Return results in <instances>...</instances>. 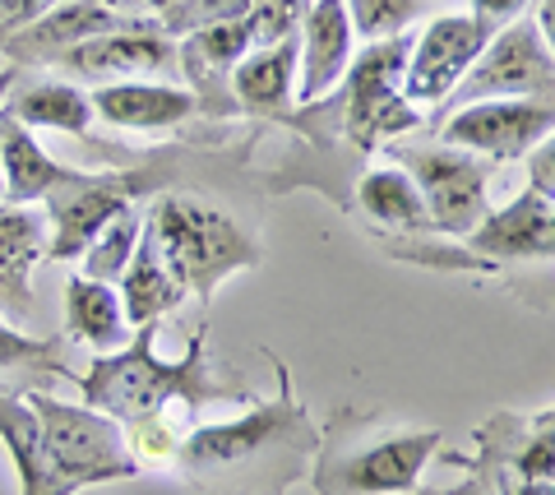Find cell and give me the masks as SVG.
I'll return each instance as SVG.
<instances>
[{"label": "cell", "mask_w": 555, "mask_h": 495, "mask_svg": "<svg viewBox=\"0 0 555 495\" xmlns=\"http://www.w3.org/2000/svg\"><path fill=\"white\" fill-rule=\"evenodd\" d=\"M278 399H255L236 421H208L185 435L177 454L181 482L195 495H287L306 482L320 454V431L292 389L287 362H278Z\"/></svg>", "instance_id": "6da1fadb"}, {"label": "cell", "mask_w": 555, "mask_h": 495, "mask_svg": "<svg viewBox=\"0 0 555 495\" xmlns=\"http://www.w3.org/2000/svg\"><path fill=\"white\" fill-rule=\"evenodd\" d=\"M69 380L79 385L83 403L102 407V413L116 417L120 426L167 413V407L195 413L204 403H246V407L255 403L246 385H232L214 370L204 324L190 334V343L177 362H163L158 356V324H139L126 348L93 356V366L69 370Z\"/></svg>", "instance_id": "7a4b0ae2"}, {"label": "cell", "mask_w": 555, "mask_h": 495, "mask_svg": "<svg viewBox=\"0 0 555 495\" xmlns=\"http://www.w3.org/2000/svg\"><path fill=\"white\" fill-rule=\"evenodd\" d=\"M436 450L440 431L343 407L320 435L310 477L320 495H412Z\"/></svg>", "instance_id": "3957f363"}, {"label": "cell", "mask_w": 555, "mask_h": 495, "mask_svg": "<svg viewBox=\"0 0 555 495\" xmlns=\"http://www.w3.org/2000/svg\"><path fill=\"white\" fill-rule=\"evenodd\" d=\"M149 236L158 242L167 269L181 278L185 297H199L204 311L214 292L241 269H255L264 260L255 227H246L236 213L218 209L199 195L171 191L158 195L149 209Z\"/></svg>", "instance_id": "277c9868"}, {"label": "cell", "mask_w": 555, "mask_h": 495, "mask_svg": "<svg viewBox=\"0 0 555 495\" xmlns=\"http://www.w3.org/2000/svg\"><path fill=\"white\" fill-rule=\"evenodd\" d=\"M24 399L38 413L42 445L51 454V464H56L61 482L69 486V495L83 486H102V482H126V477L139 472L126 445V426L107 417L102 407L65 403L56 394H42V389H33Z\"/></svg>", "instance_id": "5b68a950"}, {"label": "cell", "mask_w": 555, "mask_h": 495, "mask_svg": "<svg viewBox=\"0 0 555 495\" xmlns=\"http://www.w3.org/2000/svg\"><path fill=\"white\" fill-rule=\"evenodd\" d=\"M389 158L398 167H408V177L422 185V199L430 209V227L444 232V236H463L473 232L486 213H491V167L467 148L454 144H440L430 134L426 144H403V140H389Z\"/></svg>", "instance_id": "8992f818"}, {"label": "cell", "mask_w": 555, "mask_h": 495, "mask_svg": "<svg viewBox=\"0 0 555 495\" xmlns=\"http://www.w3.org/2000/svg\"><path fill=\"white\" fill-rule=\"evenodd\" d=\"M555 130V107L532 97H481L463 102V107L440 112L436 126H426V134H436L440 144H454L477 153L486 162H518Z\"/></svg>", "instance_id": "52a82bcc"}, {"label": "cell", "mask_w": 555, "mask_h": 495, "mask_svg": "<svg viewBox=\"0 0 555 495\" xmlns=\"http://www.w3.org/2000/svg\"><path fill=\"white\" fill-rule=\"evenodd\" d=\"M481 97H532V102L555 107V56L546 51L532 19L500 28L495 38L481 47L473 70L463 75V83L449 93L440 112L463 107V102H481Z\"/></svg>", "instance_id": "ba28073f"}, {"label": "cell", "mask_w": 555, "mask_h": 495, "mask_svg": "<svg viewBox=\"0 0 555 495\" xmlns=\"http://www.w3.org/2000/svg\"><path fill=\"white\" fill-rule=\"evenodd\" d=\"M56 70L75 75V83H120V79H171L181 75L177 61V38H167L158 14H139V19L120 24L102 38H89L79 47H69L56 61Z\"/></svg>", "instance_id": "9c48e42d"}, {"label": "cell", "mask_w": 555, "mask_h": 495, "mask_svg": "<svg viewBox=\"0 0 555 495\" xmlns=\"http://www.w3.org/2000/svg\"><path fill=\"white\" fill-rule=\"evenodd\" d=\"M149 191V172H83L79 181L56 185L42 204H47V223H51V242H47V260L69 264L79 260L89 242L112 223L120 209Z\"/></svg>", "instance_id": "30bf717a"}, {"label": "cell", "mask_w": 555, "mask_h": 495, "mask_svg": "<svg viewBox=\"0 0 555 495\" xmlns=\"http://www.w3.org/2000/svg\"><path fill=\"white\" fill-rule=\"evenodd\" d=\"M491 42L481 32V24L463 10L436 14L422 32H412L408 65H403V97L412 107H444L449 93L463 83V75L473 70V61L481 56V47Z\"/></svg>", "instance_id": "8fae6325"}, {"label": "cell", "mask_w": 555, "mask_h": 495, "mask_svg": "<svg viewBox=\"0 0 555 495\" xmlns=\"http://www.w3.org/2000/svg\"><path fill=\"white\" fill-rule=\"evenodd\" d=\"M357 61V28L343 0H310L297 32V107L334 97Z\"/></svg>", "instance_id": "7c38bea8"}, {"label": "cell", "mask_w": 555, "mask_h": 495, "mask_svg": "<svg viewBox=\"0 0 555 495\" xmlns=\"http://www.w3.org/2000/svg\"><path fill=\"white\" fill-rule=\"evenodd\" d=\"M139 19V14H120L112 5H98V0H56L47 14H38L33 24L14 28L0 38V51L10 56V65H56L69 47L102 38L120 24Z\"/></svg>", "instance_id": "4fadbf2b"}, {"label": "cell", "mask_w": 555, "mask_h": 495, "mask_svg": "<svg viewBox=\"0 0 555 495\" xmlns=\"http://www.w3.org/2000/svg\"><path fill=\"white\" fill-rule=\"evenodd\" d=\"M98 121L130 134H167L199 112V97L177 79H120L89 89Z\"/></svg>", "instance_id": "5bb4252c"}, {"label": "cell", "mask_w": 555, "mask_h": 495, "mask_svg": "<svg viewBox=\"0 0 555 495\" xmlns=\"http://www.w3.org/2000/svg\"><path fill=\"white\" fill-rule=\"evenodd\" d=\"M467 250L486 264L505 260H555V204L537 191H524L505 209H491L463 236Z\"/></svg>", "instance_id": "9a60e30c"}, {"label": "cell", "mask_w": 555, "mask_h": 495, "mask_svg": "<svg viewBox=\"0 0 555 495\" xmlns=\"http://www.w3.org/2000/svg\"><path fill=\"white\" fill-rule=\"evenodd\" d=\"M0 172H5V199L14 204H42L56 185L83 177V167H65L38 144V134L20 126L0 107Z\"/></svg>", "instance_id": "2e32d148"}, {"label": "cell", "mask_w": 555, "mask_h": 495, "mask_svg": "<svg viewBox=\"0 0 555 495\" xmlns=\"http://www.w3.org/2000/svg\"><path fill=\"white\" fill-rule=\"evenodd\" d=\"M130 320L126 305H120V292L112 283H98L89 273H69L65 283V338L79 348L116 352L130 343Z\"/></svg>", "instance_id": "e0dca14e"}, {"label": "cell", "mask_w": 555, "mask_h": 495, "mask_svg": "<svg viewBox=\"0 0 555 495\" xmlns=\"http://www.w3.org/2000/svg\"><path fill=\"white\" fill-rule=\"evenodd\" d=\"M232 97L250 116H287L297 102V38L250 47L232 70Z\"/></svg>", "instance_id": "ac0fdd59"}, {"label": "cell", "mask_w": 555, "mask_h": 495, "mask_svg": "<svg viewBox=\"0 0 555 495\" xmlns=\"http://www.w3.org/2000/svg\"><path fill=\"white\" fill-rule=\"evenodd\" d=\"M357 209L366 223L385 227V232H408V236H426L430 227V209L422 199V185L408 177V167H398L393 158L375 162L361 172L357 181Z\"/></svg>", "instance_id": "d6986e66"}, {"label": "cell", "mask_w": 555, "mask_h": 495, "mask_svg": "<svg viewBox=\"0 0 555 495\" xmlns=\"http://www.w3.org/2000/svg\"><path fill=\"white\" fill-rule=\"evenodd\" d=\"M5 112L28 130H61V134H89L98 112L83 83L75 79H24L5 97Z\"/></svg>", "instance_id": "ffe728a7"}, {"label": "cell", "mask_w": 555, "mask_h": 495, "mask_svg": "<svg viewBox=\"0 0 555 495\" xmlns=\"http://www.w3.org/2000/svg\"><path fill=\"white\" fill-rule=\"evenodd\" d=\"M0 450L10 454L14 477H20V495H69L61 482L56 464L42 445V426L28 399L0 394Z\"/></svg>", "instance_id": "44dd1931"}, {"label": "cell", "mask_w": 555, "mask_h": 495, "mask_svg": "<svg viewBox=\"0 0 555 495\" xmlns=\"http://www.w3.org/2000/svg\"><path fill=\"white\" fill-rule=\"evenodd\" d=\"M116 292H120V305H126L130 329H139V324H163V320L185 301L181 278L167 269L158 242L149 236V218H144V236H139V250H134V260H130V269H126V278L116 283Z\"/></svg>", "instance_id": "7402d4cb"}, {"label": "cell", "mask_w": 555, "mask_h": 495, "mask_svg": "<svg viewBox=\"0 0 555 495\" xmlns=\"http://www.w3.org/2000/svg\"><path fill=\"white\" fill-rule=\"evenodd\" d=\"M51 223L42 204H14L0 199V283L14 297H28V273L47 255Z\"/></svg>", "instance_id": "603a6c76"}, {"label": "cell", "mask_w": 555, "mask_h": 495, "mask_svg": "<svg viewBox=\"0 0 555 495\" xmlns=\"http://www.w3.org/2000/svg\"><path fill=\"white\" fill-rule=\"evenodd\" d=\"M144 209H120L107 227H102L93 242H89V250L79 255V273H89V278H98V283H120L126 278V269H130V260H134V250H139V236H144Z\"/></svg>", "instance_id": "cb8c5ba5"}, {"label": "cell", "mask_w": 555, "mask_h": 495, "mask_svg": "<svg viewBox=\"0 0 555 495\" xmlns=\"http://www.w3.org/2000/svg\"><path fill=\"white\" fill-rule=\"evenodd\" d=\"M347 19L357 28V42H389L426 14V0H343Z\"/></svg>", "instance_id": "d4e9b609"}, {"label": "cell", "mask_w": 555, "mask_h": 495, "mask_svg": "<svg viewBox=\"0 0 555 495\" xmlns=\"http://www.w3.org/2000/svg\"><path fill=\"white\" fill-rule=\"evenodd\" d=\"M181 421L171 413H153V417H139L126 426V445H130V458L139 464V472L144 468H177V454L185 445Z\"/></svg>", "instance_id": "484cf974"}, {"label": "cell", "mask_w": 555, "mask_h": 495, "mask_svg": "<svg viewBox=\"0 0 555 495\" xmlns=\"http://www.w3.org/2000/svg\"><path fill=\"white\" fill-rule=\"evenodd\" d=\"M250 0H171V5L158 14V24L167 38H185V32L214 28V24H232L246 19Z\"/></svg>", "instance_id": "4316f807"}, {"label": "cell", "mask_w": 555, "mask_h": 495, "mask_svg": "<svg viewBox=\"0 0 555 495\" xmlns=\"http://www.w3.org/2000/svg\"><path fill=\"white\" fill-rule=\"evenodd\" d=\"M10 370H56V375H69L61 366V348L56 338H33V334H20L10 320H0V375Z\"/></svg>", "instance_id": "83f0119b"}, {"label": "cell", "mask_w": 555, "mask_h": 495, "mask_svg": "<svg viewBox=\"0 0 555 495\" xmlns=\"http://www.w3.org/2000/svg\"><path fill=\"white\" fill-rule=\"evenodd\" d=\"M301 19H306V0H250L246 10L250 47H273V42L297 38Z\"/></svg>", "instance_id": "f1b7e54d"}, {"label": "cell", "mask_w": 555, "mask_h": 495, "mask_svg": "<svg viewBox=\"0 0 555 495\" xmlns=\"http://www.w3.org/2000/svg\"><path fill=\"white\" fill-rule=\"evenodd\" d=\"M537 5V0H473V19L481 24V32L486 38H495L500 28H509V24H518V19H528V10Z\"/></svg>", "instance_id": "f546056e"}, {"label": "cell", "mask_w": 555, "mask_h": 495, "mask_svg": "<svg viewBox=\"0 0 555 495\" xmlns=\"http://www.w3.org/2000/svg\"><path fill=\"white\" fill-rule=\"evenodd\" d=\"M528 191L555 204V130L528 153Z\"/></svg>", "instance_id": "4dcf8cb0"}, {"label": "cell", "mask_w": 555, "mask_h": 495, "mask_svg": "<svg viewBox=\"0 0 555 495\" xmlns=\"http://www.w3.org/2000/svg\"><path fill=\"white\" fill-rule=\"evenodd\" d=\"M51 5H56V0H0V38L14 32V28H24V24H33Z\"/></svg>", "instance_id": "1f68e13d"}, {"label": "cell", "mask_w": 555, "mask_h": 495, "mask_svg": "<svg viewBox=\"0 0 555 495\" xmlns=\"http://www.w3.org/2000/svg\"><path fill=\"white\" fill-rule=\"evenodd\" d=\"M532 24H537V32H542L546 51L555 56V0H537V14H532Z\"/></svg>", "instance_id": "d6a6232c"}, {"label": "cell", "mask_w": 555, "mask_h": 495, "mask_svg": "<svg viewBox=\"0 0 555 495\" xmlns=\"http://www.w3.org/2000/svg\"><path fill=\"white\" fill-rule=\"evenodd\" d=\"M14 83H20V65H5V70H0V107H5V97H10Z\"/></svg>", "instance_id": "836d02e7"}, {"label": "cell", "mask_w": 555, "mask_h": 495, "mask_svg": "<svg viewBox=\"0 0 555 495\" xmlns=\"http://www.w3.org/2000/svg\"><path fill=\"white\" fill-rule=\"evenodd\" d=\"M98 5H112L120 14H144V10H139V0H98Z\"/></svg>", "instance_id": "e575fe53"}, {"label": "cell", "mask_w": 555, "mask_h": 495, "mask_svg": "<svg viewBox=\"0 0 555 495\" xmlns=\"http://www.w3.org/2000/svg\"><path fill=\"white\" fill-rule=\"evenodd\" d=\"M171 5V0H139V10H153V14H163Z\"/></svg>", "instance_id": "d590c367"}, {"label": "cell", "mask_w": 555, "mask_h": 495, "mask_svg": "<svg viewBox=\"0 0 555 495\" xmlns=\"http://www.w3.org/2000/svg\"><path fill=\"white\" fill-rule=\"evenodd\" d=\"M532 421H542V426H555V407H551V413H537Z\"/></svg>", "instance_id": "8d00e7d4"}, {"label": "cell", "mask_w": 555, "mask_h": 495, "mask_svg": "<svg viewBox=\"0 0 555 495\" xmlns=\"http://www.w3.org/2000/svg\"><path fill=\"white\" fill-rule=\"evenodd\" d=\"M0 199H5V172H0Z\"/></svg>", "instance_id": "74e56055"}]
</instances>
